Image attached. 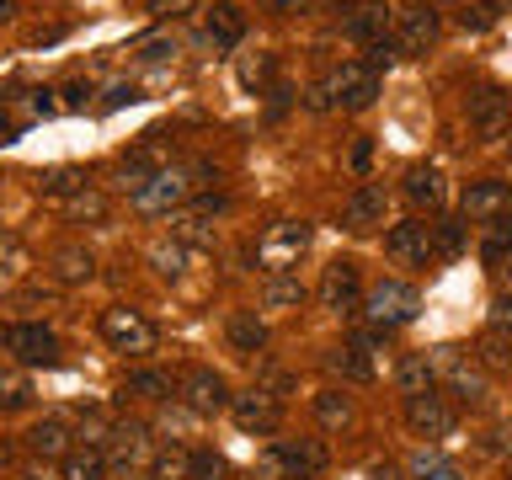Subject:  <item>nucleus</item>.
Here are the masks:
<instances>
[{
	"label": "nucleus",
	"mask_w": 512,
	"mask_h": 480,
	"mask_svg": "<svg viewBox=\"0 0 512 480\" xmlns=\"http://www.w3.org/2000/svg\"><path fill=\"white\" fill-rule=\"evenodd\" d=\"M496 272H502V283L512 288V256H507V262H502V267H496Z\"/></svg>",
	"instance_id": "nucleus-56"
},
{
	"label": "nucleus",
	"mask_w": 512,
	"mask_h": 480,
	"mask_svg": "<svg viewBox=\"0 0 512 480\" xmlns=\"http://www.w3.org/2000/svg\"><path fill=\"white\" fill-rule=\"evenodd\" d=\"M491 326L496 331H512V294H502V299L491 304Z\"/></svg>",
	"instance_id": "nucleus-46"
},
{
	"label": "nucleus",
	"mask_w": 512,
	"mask_h": 480,
	"mask_svg": "<svg viewBox=\"0 0 512 480\" xmlns=\"http://www.w3.org/2000/svg\"><path fill=\"white\" fill-rule=\"evenodd\" d=\"M0 262H16V240L11 235H0Z\"/></svg>",
	"instance_id": "nucleus-53"
},
{
	"label": "nucleus",
	"mask_w": 512,
	"mask_h": 480,
	"mask_svg": "<svg viewBox=\"0 0 512 480\" xmlns=\"http://www.w3.org/2000/svg\"><path fill=\"white\" fill-rule=\"evenodd\" d=\"M363 315L374 320L379 331H395V326H411L416 315H422V294H416L411 283L400 278H384L363 294Z\"/></svg>",
	"instance_id": "nucleus-4"
},
{
	"label": "nucleus",
	"mask_w": 512,
	"mask_h": 480,
	"mask_svg": "<svg viewBox=\"0 0 512 480\" xmlns=\"http://www.w3.org/2000/svg\"><path fill=\"white\" fill-rule=\"evenodd\" d=\"M331 91H336V102H342L347 112H363L379 96V70H368L363 59H352V64H342V70L331 75Z\"/></svg>",
	"instance_id": "nucleus-15"
},
{
	"label": "nucleus",
	"mask_w": 512,
	"mask_h": 480,
	"mask_svg": "<svg viewBox=\"0 0 512 480\" xmlns=\"http://www.w3.org/2000/svg\"><path fill=\"white\" fill-rule=\"evenodd\" d=\"M96 331H102V342L112 352H123V358H150L160 347V331L139 310H128V304H107V310L96 315Z\"/></svg>",
	"instance_id": "nucleus-3"
},
{
	"label": "nucleus",
	"mask_w": 512,
	"mask_h": 480,
	"mask_svg": "<svg viewBox=\"0 0 512 480\" xmlns=\"http://www.w3.org/2000/svg\"><path fill=\"white\" fill-rule=\"evenodd\" d=\"M438 32H443V22H438V11H432V6H406V11H400V27H395L400 59H422L427 48L438 43Z\"/></svg>",
	"instance_id": "nucleus-9"
},
{
	"label": "nucleus",
	"mask_w": 512,
	"mask_h": 480,
	"mask_svg": "<svg viewBox=\"0 0 512 480\" xmlns=\"http://www.w3.org/2000/svg\"><path fill=\"white\" fill-rule=\"evenodd\" d=\"M16 11H22V0H0V22H11Z\"/></svg>",
	"instance_id": "nucleus-54"
},
{
	"label": "nucleus",
	"mask_w": 512,
	"mask_h": 480,
	"mask_svg": "<svg viewBox=\"0 0 512 480\" xmlns=\"http://www.w3.org/2000/svg\"><path fill=\"white\" fill-rule=\"evenodd\" d=\"M384 251L395 256V262L406 267H427L438 246H432V224L427 219H406V224H390V235H384Z\"/></svg>",
	"instance_id": "nucleus-11"
},
{
	"label": "nucleus",
	"mask_w": 512,
	"mask_h": 480,
	"mask_svg": "<svg viewBox=\"0 0 512 480\" xmlns=\"http://www.w3.org/2000/svg\"><path fill=\"white\" fill-rule=\"evenodd\" d=\"M374 480H395V470H390V464H384V470H374Z\"/></svg>",
	"instance_id": "nucleus-57"
},
{
	"label": "nucleus",
	"mask_w": 512,
	"mask_h": 480,
	"mask_svg": "<svg viewBox=\"0 0 512 480\" xmlns=\"http://www.w3.org/2000/svg\"><path fill=\"white\" fill-rule=\"evenodd\" d=\"M80 187H91V182H86V171H75V166H59V171H48L43 182H38V192H43L48 208L64 203V198H70V192H80Z\"/></svg>",
	"instance_id": "nucleus-29"
},
{
	"label": "nucleus",
	"mask_w": 512,
	"mask_h": 480,
	"mask_svg": "<svg viewBox=\"0 0 512 480\" xmlns=\"http://www.w3.org/2000/svg\"><path fill=\"white\" fill-rule=\"evenodd\" d=\"M123 395H139V400H166L171 395V379L155 374V368H134V374L123 379Z\"/></svg>",
	"instance_id": "nucleus-35"
},
{
	"label": "nucleus",
	"mask_w": 512,
	"mask_h": 480,
	"mask_svg": "<svg viewBox=\"0 0 512 480\" xmlns=\"http://www.w3.org/2000/svg\"><path fill=\"white\" fill-rule=\"evenodd\" d=\"M150 262L160 278H182V267H187V246L182 240H155L150 246Z\"/></svg>",
	"instance_id": "nucleus-37"
},
{
	"label": "nucleus",
	"mask_w": 512,
	"mask_h": 480,
	"mask_svg": "<svg viewBox=\"0 0 512 480\" xmlns=\"http://www.w3.org/2000/svg\"><path fill=\"white\" fill-rule=\"evenodd\" d=\"M262 304H267V310H299V304H304V283L288 278V272H283V278H267Z\"/></svg>",
	"instance_id": "nucleus-34"
},
{
	"label": "nucleus",
	"mask_w": 512,
	"mask_h": 480,
	"mask_svg": "<svg viewBox=\"0 0 512 480\" xmlns=\"http://www.w3.org/2000/svg\"><path fill=\"white\" fill-rule=\"evenodd\" d=\"M400 192L416 203V208H438L448 198V187H443V171L438 166H411L406 171V182H400Z\"/></svg>",
	"instance_id": "nucleus-22"
},
{
	"label": "nucleus",
	"mask_w": 512,
	"mask_h": 480,
	"mask_svg": "<svg viewBox=\"0 0 512 480\" xmlns=\"http://www.w3.org/2000/svg\"><path fill=\"white\" fill-rule=\"evenodd\" d=\"M507 155H512V134H507Z\"/></svg>",
	"instance_id": "nucleus-58"
},
{
	"label": "nucleus",
	"mask_w": 512,
	"mask_h": 480,
	"mask_svg": "<svg viewBox=\"0 0 512 480\" xmlns=\"http://www.w3.org/2000/svg\"><path fill=\"white\" fill-rule=\"evenodd\" d=\"M390 22H395L390 6H374V0H368V6H358V11L347 16V38L352 43H368V48L390 43Z\"/></svg>",
	"instance_id": "nucleus-19"
},
{
	"label": "nucleus",
	"mask_w": 512,
	"mask_h": 480,
	"mask_svg": "<svg viewBox=\"0 0 512 480\" xmlns=\"http://www.w3.org/2000/svg\"><path fill=\"white\" fill-rule=\"evenodd\" d=\"M352 400L342 395V390H315V422L320 427H331V432H342V427H352Z\"/></svg>",
	"instance_id": "nucleus-28"
},
{
	"label": "nucleus",
	"mask_w": 512,
	"mask_h": 480,
	"mask_svg": "<svg viewBox=\"0 0 512 480\" xmlns=\"http://www.w3.org/2000/svg\"><path fill=\"white\" fill-rule=\"evenodd\" d=\"M432 246H438V256H459L464 251V224L459 219H438L432 224Z\"/></svg>",
	"instance_id": "nucleus-40"
},
{
	"label": "nucleus",
	"mask_w": 512,
	"mask_h": 480,
	"mask_svg": "<svg viewBox=\"0 0 512 480\" xmlns=\"http://www.w3.org/2000/svg\"><path fill=\"white\" fill-rule=\"evenodd\" d=\"M48 96H54V91H32V112H43V118H48V112H54V102H48Z\"/></svg>",
	"instance_id": "nucleus-51"
},
{
	"label": "nucleus",
	"mask_w": 512,
	"mask_h": 480,
	"mask_svg": "<svg viewBox=\"0 0 512 480\" xmlns=\"http://www.w3.org/2000/svg\"><path fill=\"white\" fill-rule=\"evenodd\" d=\"M128 102H139L134 86H112V91H107V107H128Z\"/></svg>",
	"instance_id": "nucleus-49"
},
{
	"label": "nucleus",
	"mask_w": 512,
	"mask_h": 480,
	"mask_svg": "<svg viewBox=\"0 0 512 480\" xmlns=\"http://www.w3.org/2000/svg\"><path fill=\"white\" fill-rule=\"evenodd\" d=\"M128 203H134V214H144V219L182 214L192 203V171L187 166H160L155 176H144V182L128 187Z\"/></svg>",
	"instance_id": "nucleus-1"
},
{
	"label": "nucleus",
	"mask_w": 512,
	"mask_h": 480,
	"mask_svg": "<svg viewBox=\"0 0 512 480\" xmlns=\"http://www.w3.org/2000/svg\"><path fill=\"white\" fill-rule=\"evenodd\" d=\"M507 480H512V475H507Z\"/></svg>",
	"instance_id": "nucleus-59"
},
{
	"label": "nucleus",
	"mask_w": 512,
	"mask_h": 480,
	"mask_svg": "<svg viewBox=\"0 0 512 480\" xmlns=\"http://www.w3.org/2000/svg\"><path fill=\"white\" fill-rule=\"evenodd\" d=\"M315 299L326 304V310H336V315H352V310H358V304H363V272H358V262L336 256V262L320 272Z\"/></svg>",
	"instance_id": "nucleus-6"
},
{
	"label": "nucleus",
	"mask_w": 512,
	"mask_h": 480,
	"mask_svg": "<svg viewBox=\"0 0 512 480\" xmlns=\"http://www.w3.org/2000/svg\"><path fill=\"white\" fill-rule=\"evenodd\" d=\"M203 32H208V43L235 48L240 38H246V11L230 6V0H219V6H208V16H203Z\"/></svg>",
	"instance_id": "nucleus-20"
},
{
	"label": "nucleus",
	"mask_w": 512,
	"mask_h": 480,
	"mask_svg": "<svg viewBox=\"0 0 512 480\" xmlns=\"http://www.w3.org/2000/svg\"><path fill=\"white\" fill-rule=\"evenodd\" d=\"M470 123H475L480 139L512 134V96H507L502 86H480V91L470 96Z\"/></svg>",
	"instance_id": "nucleus-13"
},
{
	"label": "nucleus",
	"mask_w": 512,
	"mask_h": 480,
	"mask_svg": "<svg viewBox=\"0 0 512 480\" xmlns=\"http://www.w3.org/2000/svg\"><path fill=\"white\" fill-rule=\"evenodd\" d=\"M310 107H315V112L336 107V91H331V80H320V86H310Z\"/></svg>",
	"instance_id": "nucleus-47"
},
{
	"label": "nucleus",
	"mask_w": 512,
	"mask_h": 480,
	"mask_svg": "<svg viewBox=\"0 0 512 480\" xmlns=\"http://www.w3.org/2000/svg\"><path fill=\"white\" fill-rule=\"evenodd\" d=\"M304 251H310V224H304V219H278V224H267V230L256 235L251 262L262 267L267 278H283V272L299 267Z\"/></svg>",
	"instance_id": "nucleus-2"
},
{
	"label": "nucleus",
	"mask_w": 512,
	"mask_h": 480,
	"mask_svg": "<svg viewBox=\"0 0 512 480\" xmlns=\"http://www.w3.org/2000/svg\"><path fill=\"white\" fill-rule=\"evenodd\" d=\"M411 475H416V480H464L459 464L443 459L438 448H416V454H411Z\"/></svg>",
	"instance_id": "nucleus-31"
},
{
	"label": "nucleus",
	"mask_w": 512,
	"mask_h": 480,
	"mask_svg": "<svg viewBox=\"0 0 512 480\" xmlns=\"http://www.w3.org/2000/svg\"><path fill=\"white\" fill-rule=\"evenodd\" d=\"M230 192H192V214H224Z\"/></svg>",
	"instance_id": "nucleus-44"
},
{
	"label": "nucleus",
	"mask_w": 512,
	"mask_h": 480,
	"mask_svg": "<svg viewBox=\"0 0 512 480\" xmlns=\"http://www.w3.org/2000/svg\"><path fill=\"white\" fill-rule=\"evenodd\" d=\"M230 416H235L240 432H251V438H267V432L283 427V400L256 384V390H246V395L230 400Z\"/></svg>",
	"instance_id": "nucleus-7"
},
{
	"label": "nucleus",
	"mask_w": 512,
	"mask_h": 480,
	"mask_svg": "<svg viewBox=\"0 0 512 480\" xmlns=\"http://www.w3.org/2000/svg\"><path fill=\"white\" fill-rule=\"evenodd\" d=\"M32 406V379L22 368H0V411H22Z\"/></svg>",
	"instance_id": "nucleus-33"
},
{
	"label": "nucleus",
	"mask_w": 512,
	"mask_h": 480,
	"mask_svg": "<svg viewBox=\"0 0 512 480\" xmlns=\"http://www.w3.org/2000/svg\"><path fill=\"white\" fill-rule=\"evenodd\" d=\"M262 6H267V11H299L304 0H262Z\"/></svg>",
	"instance_id": "nucleus-52"
},
{
	"label": "nucleus",
	"mask_w": 512,
	"mask_h": 480,
	"mask_svg": "<svg viewBox=\"0 0 512 480\" xmlns=\"http://www.w3.org/2000/svg\"><path fill=\"white\" fill-rule=\"evenodd\" d=\"M395 384H400V395H432L438 390V363L427 358V352H411V358H400L395 368Z\"/></svg>",
	"instance_id": "nucleus-21"
},
{
	"label": "nucleus",
	"mask_w": 512,
	"mask_h": 480,
	"mask_svg": "<svg viewBox=\"0 0 512 480\" xmlns=\"http://www.w3.org/2000/svg\"><path fill=\"white\" fill-rule=\"evenodd\" d=\"M91 272H96V256L80 251V246H64L54 256V278L59 283H91Z\"/></svg>",
	"instance_id": "nucleus-30"
},
{
	"label": "nucleus",
	"mask_w": 512,
	"mask_h": 480,
	"mask_svg": "<svg viewBox=\"0 0 512 480\" xmlns=\"http://www.w3.org/2000/svg\"><path fill=\"white\" fill-rule=\"evenodd\" d=\"M272 464H283L288 480H315L320 470H326V443H315V438H283L278 448H272Z\"/></svg>",
	"instance_id": "nucleus-16"
},
{
	"label": "nucleus",
	"mask_w": 512,
	"mask_h": 480,
	"mask_svg": "<svg viewBox=\"0 0 512 480\" xmlns=\"http://www.w3.org/2000/svg\"><path fill=\"white\" fill-rule=\"evenodd\" d=\"M171 240H182V246H214V230H208L203 214H176L171 219Z\"/></svg>",
	"instance_id": "nucleus-38"
},
{
	"label": "nucleus",
	"mask_w": 512,
	"mask_h": 480,
	"mask_svg": "<svg viewBox=\"0 0 512 480\" xmlns=\"http://www.w3.org/2000/svg\"><path fill=\"white\" fill-rule=\"evenodd\" d=\"M27 448L38 459H64V454H70V427H64V422H38L27 432Z\"/></svg>",
	"instance_id": "nucleus-26"
},
{
	"label": "nucleus",
	"mask_w": 512,
	"mask_h": 480,
	"mask_svg": "<svg viewBox=\"0 0 512 480\" xmlns=\"http://www.w3.org/2000/svg\"><path fill=\"white\" fill-rule=\"evenodd\" d=\"M406 427L416 438H448V432L459 427V411L448 406V400L432 390V395H411L406 400Z\"/></svg>",
	"instance_id": "nucleus-8"
},
{
	"label": "nucleus",
	"mask_w": 512,
	"mask_h": 480,
	"mask_svg": "<svg viewBox=\"0 0 512 480\" xmlns=\"http://www.w3.org/2000/svg\"><path fill=\"white\" fill-rule=\"evenodd\" d=\"M70 224H102L107 219V192H96V187H80V192H70L64 203H54Z\"/></svg>",
	"instance_id": "nucleus-25"
},
{
	"label": "nucleus",
	"mask_w": 512,
	"mask_h": 480,
	"mask_svg": "<svg viewBox=\"0 0 512 480\" xmlns=\"http://www.w3.org/2000/svg\"><path fill=\"white\" fill-rule=\"evenodd\" d=\"M166 54H176L171 38H144V43H139V59H144V64H155V59H166Z\"/></svg>",
	"instance_id": "nucleus-45"
},
{
	"label": "nucleus",
	"mask_w": 512,
	"mask_h": 480,
	"mask_svg": "<svg viewBox=\"0 0 512 480\" xmlns=\"http://www.w3.org/2000/svg\"><path fill=\"white\" fill-rule=\"evenodd\" d=\"M326 368H331V374H342V379H352V384H368V379H374V358H368V347H358V342L331 347V352H326Z\"/></svg>",
	"instance_id": "nucleus-24"
},
{
	"label": "nucleus",
	"mask_w": 512,
	"mask_h": 480,
	"mask_svg": "<svg viewBox=\"0 0 512 480\" xmlns=\"http://www.w3.org/2000/svg\"><path fill=\"white\" fill-rule=\"evenodd\" d=\"M224 336H230V347L246 352V358L267 347V326H262V315H256V310H235L230 320H224Z\"/></svg>",
	"instance_id": "nucleus-23"
},
{
	"label": "nucleus",
	"mask_w": 512,
	"mask_h": 480,
	"mask_svg": "<svg viewBox=\"0 0 512 480\" xmlns=\"http://www.w3.org/2000/svg\"><path fill=\"white\" fill-rule=\"evenodd\" d=\"M192 480H230L219 454H192Z\"/></svg>",
	"instance_id": "nucleus-43"
},
{
	"label": "nucleus",
	"mask_w": 512,
	"mask_h": 480,
	"mask_svg": "<svg viewBox=\"0 0 512 480\" xmlns=\"http://www.w3.org/2000/svg\"><path fill=\"white\" fill-rule=\"evenodd\" d=\"M496 6H502V0H480V6H470V11L459 16V22L470 27V32H486V27L496 22V16H502V11H496Z\"/></svg>",
	"instance_id": "nucleus-42"
},
{
	"label": "nucleus",
	"mask_w": 512,
	"mask_h": 480,
	"mask_svg": "<svg viewBox=\"0 0 512 480\" xmlns=\"http://www.w3.org/2000/svg\"><path fill=\"white\" fill-rule=\"evenodd\" d=\"M107 454V470H139V464H150L155 454H150V432L144 427H118L112 432V448H102Z\"/></svg>",
	"instance_id": "nucleus-18"
},
{
	"label": "nucleus",
	"mask_w": 512,
	"mask_h": 480,
	"mask_svg": "<svg viewBox=\"0 0 512 480\" xmlns=\"http://www.w3.org/2000/svg\"><path fill=\"white\" fill-rule=\"evenodd\" d=\"M432 363H438V384L454 390L459 406H480V400H486V368H475L459 347H438Z\"/></svg>",
	"instance_id": "nucleus-5"
},
{
	"label": "nucleus",
	"mask_w": 512,
	"mask_h": 480,
	"mask_svg": "<svg viewBox=\"0 0 512 480\" xmlns=\"http://www.w3.org/2000/svg\"><path fill=\"white\" fill-rule=\"evenodd\" d=\"M480 363L486 368H512V331H486L480 336Z\"/></svg>",
	"instance_id": "nucleus-39"
},
{
	"label": "nucleus",
	"mask_w": 512,
	"mask_h": 480,
	"mask_svg": "<svg viewBox=\"0 0 512 480\" xmlns=\"http://www.w3.org/2000/svg\"><path fill=\"white\" fill-rule=\"evenodd\" d=\"M480 256H486V262H496V267L512 256V214H502V219L486 224V235H480Z\"/></svg>",
	"instance_id": "nucleus-32"
},
{
	"label": "nucleus",
	"mask_w": 512,
	"mask_h": 480,
	"mask_svg": "<svg viewBox=\"0 0 512 480\" xmlns=\"http://www.w3.org/2000/svg\"><path fill=\"white\" fill-rule=\"evenodd\" d=\"M182 400L198 416H214V411H230V384H224V374H214V368H187L182 374Z\"/></svg>",
	"instance_id": "nucleus-14"
},
{
	"label": "nucleus",
	"mask_w": 512,
	"mask_h": 480,
	"mask_svg": "<svg viewBox=\"0 0 512 480\" xmlns=\"http://www.w3.org/2000/svg\"><path fill=\"white\" fill-rule=\"evenodd\" d=\"M150 475L155 480H192V454L187 448H160L150 459Z\"/></svg>",
	"instance_id": "nucleus-36"
},
{
	"label": "nucleus",
	"mask_w": 512,
	"mask_h": 480,
	"mask_svg": "<svg viewBox=\"0 0 512 480\" xmlns=\"http://www.w3.org/2000/svg\"><path fill=\"white\" fill-rule=\"evenodd\" d=\"M6 464H11V443L0 438V470H6Z\"/></svg>",
	"instance_id": "nucleus-55"
},
{
	"label": "nucleus",
	"mask_w": 512,
	"mask_h": 480,
	"mask_svg": "<svg viewBox=\"0 0 512 480\" xmlns=\"http://www.w3.org/2000/svg\"><path fill=\"white\" fill-rule=\"evenodd\" d=\"M384 203H390L384 182H358V187H352V198L342 203V224H347V230H368V224L384 219Z\"/></svg>",
	"instance_id": "nucleus-17"
},
{
	"label": "nucleus",
	"mask_w": 512,
	"mask_h": 480,
	"mask_svg": "<svg viewBox=\"0 0 512 480\" xmlns=\"http://www.w3.org/2000/svg\"><path fill=\"white\" fill-rule=\"evenodd\" d=\"M368 160H374V144H368V139H358V144H352V171H368Z\"/></svg>",
	"instance_id": "nucleus-48"
},
{
	"label": "nucleus",
	"mask_w": 512,
	"mask_h": 480,
	"mask_svg": "<svg viewBox=\"0 0 512 480\" xmlns=\"http://www.w3.org/2000/svg\"><path fill=\"white\" fill-rule=\"evenodd\" d=\"M86 80H75V86H64V107H86Z\"/></svg>",
	"instance_id": "nucleus-50"
},
{
	"label": "nucleus",
	"mask_w": 512,
	"mask_h": 480,
	"mask_svg": "<svg viewBox=\"0 0 512 480\" xmlns=\"http://www.w3.org/2000/svg\"><path fill=\"white\" fill-rule=\"evenodd\" d=\"M22 363H43V368H54L59 363V336L43 326V320H22V326H6V336H0Z\"/></svg>",
	"instance_id": "nucleus-10"
},
{
	"label": "nucleus",
	"mask_w": 512,
	"mask_h": 480,
	"mask_svg": "<svg viewBox=\"0 0 512 480\" xmlns=\"http://www.w3.org/2000/svg\"><path fill=\"white\" fill-rule=\"evenodd\" d=\"M272 70H278V59H272V54H251V59H240V80H246V86H267Z\"/></svg>",
	"instance_id": "nucleus-41"
},
{
	"label": "nucleus",
	"mask_w": 512,
	"mask_h": 480,
	"mask_svg": "<svg viewBox=\"0 0 512 480\" xmlns=\"http://www.w3.org/2000/svg\"><path fill=\"white\" fill-rule=\"evenodd\" d=\"M64 480H107V454L96 443L70 448V454H64Z\"/></svg>",
	"instance_id": "nucleus-27"
},
{
	"label": "nucleus",
	"mask_w": 512,
	"mask_h": 480,
	"mask_svg": "<svg viewBox=\"0 0 512 480\" xmlns=\"http://www.w3.org/2000/svg\"><path fill=\"white\" fill-rule=\"evenodd\" d=\"M459 208H464V219H470V224H491V219L512 214V187L496 182V176H480V182L464 187Z\"/></svg>",
	"instance_id": "nucleus-12"
}]
</instances>
